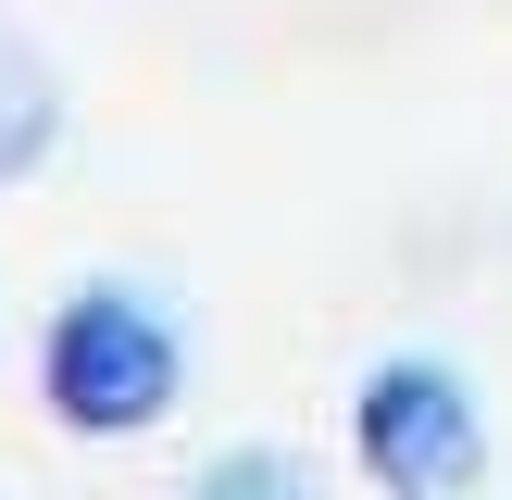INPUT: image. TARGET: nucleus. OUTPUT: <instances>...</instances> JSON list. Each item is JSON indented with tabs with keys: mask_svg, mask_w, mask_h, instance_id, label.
Segmentation results:
<instances>
[{
	"mask_svg": "<svg viewBox=\"0 0 512 500\" xmlns=\"http://www.w3.org/2000/svg\"><path fill=\"white\" fill-rule=\"evenodd\" d=\"M338 425H350V463L388 500H463V488H488V463H500L488 388H475V363H450V350H375V363L350 375Z\"/></svg>",
	"mask_w": 512,
	"mask_h": 500,
	"instance_id": "nucleus-2",
	"label": "nucleus"
},
{
	"mask_svg": "<svg viewBox=\"0 0 512 500\" xmlns=\"http://www.w3.org/2000/svg\"><path fill=\"white\" fill-rule=\"evenodd\" d=\"M75 100H63V63H50L25 25H0V188H25V175L63 150Z\"/></svg>",
	"mask_w": 512,
	"mask_h": 500,
	"instance_id": "nucleus-3",
	"label": "nucleus"
},
{
	"mask_svg": "<svg viewBox=\"0 0 512 500\" xmlns=\"http://www.w3.org/2000/svg\"><path fill=\"white\" fill-rule=\"evenodd\" d=\"M313 450H288V438H238V450H213V463L188 475L200 500H313Z\"/></svg>",
	"mask_w": 512,
	"mask_h": 500,
	"instance_id": "nucleus-4",
	"label": "nucleus"
},
{
	"mask_svg": "<svg viewBox=\"0 0 512 500\" xmlns=\"http://www.w3.org/2000/svg\"><path fill=\"white\" fill-rule=\"evenodd\" d=\"M200 388V325L163 275H75L63 300L38 313V413L88 450H125V438H163Z\"/></svg>",
	"mask_w": 512,
	"mask_h": 500,
	"instance_id": "nucleus-1",
	"label": "nucleus"
}]
</instances>
